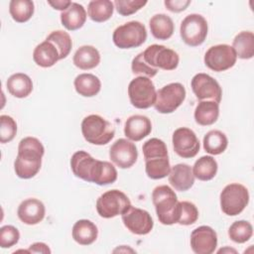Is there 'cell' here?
Here are the masks:
<instances>
[{"label":"cell","instance_id":"obj_8","mask_svg":"<svg viewBox=\"0 0 254 254\" xmlns=\"http://www.w3.org/2000/svg\"><path fill=\"white\" fill-rule=\"evenodd\" d=\"M128 96L135 108L147 109L155 104L157 92L153 81L149 77L138 76L130 81Z\"/></svg>","mask_w":254,"mask_h":254},{"label":"cell","instance_id":"obj_33","mask_svg":"<svg viewBox=\"0 0 254 254\" xmlns=\"http://www.w3.org/2000/svg\"><path fill=\"white\" fill-rule=\"evenodd\" d=\"M34 2L31 0H12L9 3L10 15L17 23L29 21L34 14Z\"/></svg>","mask_w":254,"mask_h":254},{"label":"cell","instance_id":"obj_42","mask_svg":"<svg viewBox=\"0 0 254 254\" xmlns=\"http://www.w3.org/2000/svg\"><path fill=\"white\" fill-rule=\"evenodd\" d=\"M131 69L134 74H140V76H147L149 78L154 77L158 73V69L149 66L143 60L142 53L138 54L131 63Z\"/></svg>","mask_w":254,"mask_h":254},{"label":"cell","instance_id":"obj_43","mask_svg":"<svg viewBox=\"0 0 254 254\" xmlns=\"http://www.w3.org/2000/svg\"><path fill=\"white\" fill-rule=\"evenodd\" d=\"M164 4L169 11L179 13L187 9V7L190 4V0H166Z\"/></svg>","mask_w":254,"mask_h":254},{"label":"cell","instance_id":"obj_16","mask_svg":"<svg viewBox=\"0 0 254 254\" xmlns=\"http://www.w3.org/2000/svg\"><path fill=\"white\" fill-rule=\"evenodd\" d=\"M109 157L117 167L128 169L136 163L138 151L134 143L127 139L120 138L110 147Z\"/></svg>","mask_w":254,"mask_h":254},{"label":"cell","instance_id":"obj_20","mask_svg":"<svg viewBox=\"0 0 254 254\" xmlns=\"http://www.w3.org/2000/svg\"><path fill=\"white\" fill-rule=\"evenodd\" d=\"M169 183L179 191H186L190 190L194 184V176L192 169L188 164L175 165L169 174Z\"/></svg>","mask_w":254,"mask_h":254},{"label":"cell","instance_id":"obj_13","mask_svg":"<svg viewBox=\"0 0 254 254\" xmlns=\"http://www.w3.org/2000/svg\"><path fill=\"white\" fill-rule=\"evenodd\" d=\"M192 92L199 100H211L219 104L222 96V89L219 83L206 73H196L190 82Z\"/></svg>","mask_w":254,"mask_h":254},{"label":"cell","instance_id":"obj_24","mask_svg":"<svg viewBox=\"0 0 254 254\" xmlns=\"http://www.w3.org/2000/svg\"><path fill=\"white\" fill-rule=\"evenodd\" d=\"M72 62L73 64L80 69H91L99 64L100 54L96 48L85 45L76 50Z\"/></svg>","mask_w":254,"mask_h":254},{"label":"cell","instance_id":"obj_44","mask_svg":"<svg viewBox=\"0 0 254 254\" xmlns=\"http://www.w3.org/2000/svg\"><path fill=\"white\" fill-rule=\"evenodd\" d=\"M29 253H51L49 246L43 242H36L29 247Z\"/></svg>","mask_w":254,"mask_h":254},{"label":"cell","instance_id":"obj_34","mask_svg":"<svg viewBox=\"0 0 254 254\" xmlns=\"http://www.w3.org/2000/svg\"><path fill=\"white\" fill-rule=\"evenodd\" d=\"M145 171L147 176L152 180H160L166 178L171 172L169 157L156 158L145 161Z\"/></svg>","mask_w":254,"mask_h":254},{"label":"cell","instance_id":"obj_12","mask_svg":"<svg viewBox=\"0 0 254 254\" xmlns=\"http://www.w3.org/2000/svg\"><path fill=\"white\" fill-rule=\"evenodd\" d=\"M237 60L234 49L226 44L210 47L204 54V64L213 71H224L232 67Z\"/></svg>","mask_w":254,"mask_h":254},{"label":"cell","instance_id":"obj_31","mask_svg":"<svg viewBox=\"0 0 254 254\" xmlns=\"http://www.w3.org/2000/svg\"><path fill=\"white\" fill-rule=\"evenodd\" d=\"M114 4L109 0H93L88 3L87 14L89 18L96 23H102L109 20L113 15Z\"/></svg>","mask_w":254,"mask_h":254},{"label":"cell","instance_id":"obj_22","mask_svg":"<svg viewBox=\"0 0 254 254\" xmlns=\"http://www.w3.org/2000/svg\"><path fill=\"white\" fill-rule=\"evenodd\" d=\"M72 238L80 245L92 244L98 236L97 226L88 219H79L72 226Z\"/></svg>","mask_w":254,"mask_h":254},{"label":"cell","instance_id":"obj_29","mask_svg":"<svg viewBox=\"0 0 254 254\" xmlns=\"http://www.w3.org/2000/svg\"><path fill=\"white\" fill-rule=\"evenodd\" d=\"M232 48L239 59H252L254 56V34L249 31L240 32L233 39Z\"/></svg>","mask_w":254,"mask_h":254},{"label":"cell","instance_id":"obj_2","mask_svg":"<svg viewBox=\"0 0 254 254\" xmlns=\"http://www.w3.org/2000/svg\"><path fill=\"white\" fill-rule=\"evenodd\" d=\"M45 148L35 137H25L19 142L18 154L14 162V170L20 179L35 177L42 166Z\"/></svg>","mask_w":254,"mask_h":254},{"label":"cell","instance_id":"obj_45","mask_svg":"<svg viewBox=\"0 0 254 254\" xmlns=\"http://www.w3.org/2000/svg\"><path fill=\"white\" fill-rule=\"evenodd\" d=\"M71 1H67V0H56V1H48V4L51 5L54 9L56 10H60L62 12L65 11L70 5H71Z\"/></svg>","mask_w":254,"mask_h":254},{"label":"cell","instance_id":"obj_35","mask_svg":"<svg viewBox=\"0 0 254 254\" xmlns=\"http://www.w3.org/2000/svg\"><path fill=\"white\" fill-rule=\"evenodd\" d=\"M252 235L253 227L251 223L246 220L234 221L228 229V236L235 243H245Z\"/></svg>","mask_w":254,"mask_h":254},{"label":"cell","instance_id":"obj_41","mask_svg":"<svg viewBox=\"0 0 254 254\" xmlns=\"http://www.w3.org/2000/svg\"><path fill=\"white\" fill-rule=\"evenodd\" d=\"M20 239L19 230L13 225H4L0 228V246L10 248L18 243Z\"/></svg>","mask_w":254,"mask_h":254},{"label":"cell","instance_id":"obj_18","mask_svg":"<svg viewBox=\"0 0 254 254\" xmlns=\"http://www.w3.org/2000/svg\"><path fill=\"white\" fill-rule=\"evenodd\" d=\"M46 214L44 203L37 198H27L18 206L17 215L19 219L28 225H35L41 222Z\"/></svg>","mask_w":254,"mask_h":254},{"label":"cell","instance_id":"obj_26","mask_svg":"<svg viewBox=\"0 0 254 254\" xmlns=\"http://www.w3.org/2000/svg\"><path fill=\"white\" fill-rule=\"evenodd\" d=\"M6 86L11 95L17 98H24L32 92L33 81L26 73L17 72L9 76Z\"/></svg>","mask_w":254,"mask_h":254},{"label":"cell","instance_id":"obj_32","mask_svg":"<svg viewBox=\"0 0 254 254\" xmlns=\"http://www.w3.org/2000/svg\"><path fill=\"white\" fill-rule=\"evenodd\" d=\"M228 145L226 135L219 130H210L203 137V149L210 155L223 153Z\"/></svg>","mask_w":254,"mask_h":254},{"label":"cell","instance_id":"obj_4","mask_svg":"<svg viewBox=\"0 0 254 254\" xmlns=\"http://www.w3.org/2000/svg\"><path fill=\"white\" fill-rule=\"evenodd\" d=\"M81 133L83 138L93 145H105L109 143L114 135L113 125L97 114H90L81 122Z\"/></svg>","mask_w":254,"mask_h":254},{"label":"cell","instance_id":"obj_27","mask_svg":"<svg viewBox=\"0 0 254 254\" xmlns=\"http://www.w3.org/2000/svg\"><path fill=\"white\" fill-rule=\"evenodd\" d=\"M149 26L153 37L162 41L170 39L175 30L173 20L166 14L154 15L149 21Z\"/></svg>","mask_w":254,"mask_h":254},{"label":"cell","instance_id":"obj_46","mask_svg":"<svg viewBox=\"0 0 254 254\" xmlns=\"http://www.w3.org/2000/svg\"><path fill=\"white\" fill-rule=\"evenodd\" d=\"M223 251H230V252H233V253H236V250H234V249H229V248H225V249H220L219 251H218V253H221V252H223Z\"/></svg>","mask_w":254,"mask_h":254},{"label":"cell","instance_id":"obj_30","mask_svg":"<svg viewBox=\"0 0 254 254\" xmlns=\"http://www.w3.org/2000/svg\"><path fill=\"white\" fill-rule=\"evenodd\" d=\"M217 162L211 156H202L195 161L192 167V174L194 178L199 181H210L217 173Z\"/></svg>","mask_w":254,"mask_h":254},{"label":"cell","instance_id":"obj_6","mask_svg":"<svg viewBox=\"0 0 254 254\" xmlns=\"http://www.w3.org/2000/svg\"><path fill=\"white\" fill-rule=\"evenodd\" d=\"M248 202V190L241 184H229L220 192V207L226 215L235 216L241 213Z\"/></svg>","mask_w":254,"mask_h":254},{"label":"cell","instance_id":"obj_23","mask_svg":"<svg viewBox=\"0 0 254 254\" xmlns=\"http://www.w3.org/2000/svg\"><path fill=\"white\" fill-rule=\"evenodd\" d=\"M33 60L39 66L51 67L60 60V54L56 46L46 40L35 48Z\"/></svg>","mask_w":254,"mask_h":254},{"label":"cell","instance_id":"obj_7","mask_svg":"<svg viewBox=\"0 0 254 254\" xmlns=\"http://www.w3.org/2000/svg\"><path fill=\"white\" fill-rule=\"evenodd\" d=\"M131 206L129 197L119 190H111L103 192L96 201L97 213L103 218L122 215Z\"/></svg>","mask_w":254,"mask_h":254},{"label":"cell","instance_id":"obj_3","mask_svg":"<svg viewBox=\"0 0 254 254\" xmlns=\"http://www.w3.org/2000/svg\"><path fill=\"white\" fill-rule=\"evenodd\" d=\"M152 201L155 205L159 221L164 225L178 223L180 217V201L175 191L166 185L158 186L153 190Z\"/></svg>","mask_w":254,"mask_h":254},{"label":"cell","instance_id":"obj_40","mask_svg":"<svg viewBox=\"0 0 254 254\" xmlns=\"http://www.w3.org/2000/svg\"><path fill=\"white\" fill-rule=\"evenodd\" d=\"M116 11L121 16H130L143 8L147 1L142 0H116L113 2Z\"/></svg>","mask_w":254,"mask_h":254},{"label":"cell","instance_id":"obj_14","mask_svg":"<svg viewBox=\"0 0 254 254\" xmlns=\"http://www.w3.org/2000/svg\"><path fill=\"white\" fill-rule=\"evenodd\" d=\"M172 142L176 154L185 159L195 157L200 147L195 133L187 127L176 129L173 133Z\"/></svg>","mask_w":254,"mask_h":254},{"label":"cell","instance_id":"obj_21","mask_svg":"<svg viewBox=\"0 0 254 254\" xmlns=\"http://www.w3.org/2000/svg\"><path fill=\"white\" fill-rule=\"evenodd\" d=\"M86 21V11L84 7L78 3L72 2L71 5L61 13L62 25L68 31L80 29Z\"/></svg>","mask_w":254,"mask_h":254},{"label":"cell","instance_id":"obj_5","mask_svg":"<svg viewBox=\"0 0 254 254\" xmlns=\"http://www.w3.org/2000/svg\"><path fill=\"white\" fill-rule=\"evenodd\" d=\"M112 40L119 49L138 48L146 42L147 30L141 22L130 21L114 30Z\"/></svg>","mask_w":254,"mask_h":254},{"label":"cell","instance_id":"obj_37","mask_svg":"<svg viewBox=\"0 0 254 254\" xmlns=\"http://www.w3.org/2000/svg\"><path fill=\"white\" fill-rule=\"evenodd\" d=\"M142 151L145 161L156 158L169 157L168 149L165 142L158 138H151L147 140L142 146Z\"/></svg>","mask_w":254,"mask_h":254},{"label":"cell","instance_id":"obj_9","mask_svg":"<svg viewBox=\"0 0 254 254\" xmlns=\"http://www.w3.org/2000/svg\"><path fill=\"white\" fill-rule=\"evenodd\" d=\"M208 26L205 18L199 14H190L181 23L180 35L185 44L190 47L201 45L206 39Z\"/></svg>","mask_w":254,"mask_h":254},{"label":"cell","instance_id":"obj_39","mask_svg":"<svg viewBox=\"0 0 254 254\" xmlns=\"http://www.w3.org/2000/svg\"><path fill=\"white\" fill-rule=\"evenodd\" d=\"M180 217L178 223L181 225L193 224L198 218V209L190 201H180Z\"/></svg>","mask_w":254,"mask_h":254},{"label":"cell","instance_id":"obj_15","mask_svg":"<svg viewBox=\"0 0 254 254\" xmlns=\"http://www.w3.org/2000/svg\"><path fill=\"white\" fill-rule=\"evenodd\" d=\"M122 221L125 227L136 235H146L154 226L153 218L147 210L133 206L122 214Z\"/></svg>","mask_w":254,"mask_h":254},{"label":"cell","instance_id":"obj_10","mask_svg":"<svg viewBox=\"0 0 254 254\" xmlns=\"http://www.w3.org/2000/svg\"><path fill=\"white\" fill-rule=\"evenodd\" d=\"M186 98L185 86L180 82L169 83L157 91L154 107L162 114L173 113Z\"/></svg>","mask_w":254,"mask_h":254},{"label":"cell","instance_id":"obj_25","mask_svg":"<svg viewBox=\"0 0 254 254\" xmlns=\"http://www.w3.org/2000/svg\"><path fill=\"white\" fill-rule=\"evenodd\" d=\"M219 116V104L211 100L199 101L194 109V120L201 126L216 122Z\"/></svg>","mask_w":254,"mask_h":254},{"label":"cell","instance_id":"obj_17","mask_svg":"<svg viewBox=\"0 0 254 254\" xmlns=\"http://www.w3.org/2000/svg\"><path fill=\"white\" fill-rule=\"evenodd\" d=\"M217 246V234L207 225L196 227L190 233V247L196 254H211Z\"/></svg>","mask_w":254,"mask_h":254},{"label":"cell","instance_id":"obj_36","mask_svg":"<svg viewBox=\"0 0 254 254\" xmlns=\"http://www.w3.org/2000/svg\"><path fill=\"white\" fill-rule=\"evenodd\" d=\"M46 40L56 46L60 54V60H63L69 55L72 47V41L68 33L62 30L54 31L46 38Z\"/></svg>","mask_w":254,"mask_h":254},{"label":"cell","instance_id":"obj_1","mask_svg":"<svg viewBox=\"0 0 254 254\" xmlns=\"http://www.w3.org/2000/svg\"><path fill=\"white\" fill-rule=\"evenodd\" d=\"M70 168L75 177L98 186L110 185L117 180V171L111 163L96 160L85 151H77L71 156Z\"/></svg>","mask_w":254,"mask_h":254},{"label":"cell","instance_id":"obj_19","mask_svg":"<svg viewBox=\"0 0 254 254\" xmlns=\"http://www.w3.org/2000/svg\"><path fill=\"white\" fill-rule=\"evenodd\" d=\"M152 131L151 120L144 115L130 116L124 125V134L131 141H140Z\"/></svg>","mask_w":254,"mask_h":254},{"label":"cell","instance_id":"obj_11","mask_svg":"<svg viewBox=\"0 0 254 254\" xmlns=\"http://www.w3.org/2000/svg\"><path fill=\"white\" fill-rule=\"evenodd\" d=\"M144 62L156 69L173 70L179 65L180 58L177 52L163 45H151L142 52Z\"/></svg>","mask_w":254,"mask_h":254},{"label":"cell","instance_id":"obj_28","mask_svg":"<svg viewBox=\"0 0 254 254\" xmlns=\"http://www.w3.org/2000/svg\"><path fill=\"white\" fill-rule=\"evenodd\" d=\"M76 92L84 97L95 96L101 88L100 79L92 73H80L74 78Z\"/></svg>","mask_w":254,"mask_h":254},{"label":"cell","instance_id":"obj_38","mask_svg":"<svg viewBox=\"0 0 254 254\" xmlns=\"http://www.w3.org/2000/svg\"><path fill=\"white\" fill-rule=\"evenodd\" d=\"M0 142L8 143L14 139L17 133L16 121L8 115L0 116Z\"/></svg>","mask_w":254,"mask_h":254}]
</instances>
